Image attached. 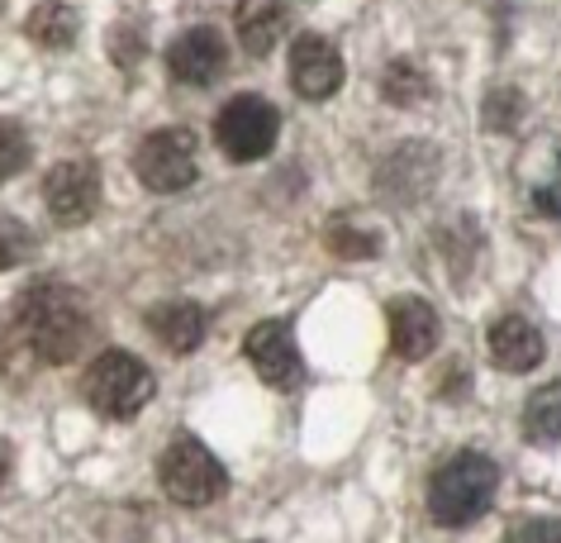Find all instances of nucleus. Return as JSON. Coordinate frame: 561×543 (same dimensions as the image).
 <instances>
[{"instance_id":"23","label":"nucleus","mask_w":561,"mask_h":543,"mask_svg":"<svg viewBox=\"0 0 561 543\" xmlns=\"http://www.w3.org/2000/svg\"><path fill=\"white\" fill-rule=\"evenodd\" d=\"M10 477V443H0V482Z\"/></svg>"},{"instance_id":"13","label":"nucleus","mask_w":561,"mask_h":543,"mask_svg":"<svg viewBox=\"0 0 561 543\" xmlns=\"http://www.w3.org/2000/svg\"><path fill=\"white\" fill-rule=\"evenodd\" d=\"M148 329L162 339V348H172L176 358H186L205 343L209 319L195 301H167V305H152L148 310Z\"/></svg>"},{"instance_id":"11","label":"nucleus","mask_w":561,"mask_h":543,"mask_svg":"<svg viewBox=\"0 0 561 543\" xmlns=\"http://www.w3.org/2000/svg\"><path fill=\"white\" fill-rule=\"evenodd\" d=\"M386 319H390V348H396V358H404V362H424L443 339L438 310L419 296H400Z\"/></svg>"},{"instance_id":"15","label":"nucleus","mask_w":561,"mask_h":543,"mask_svg":"<svg viewBox=\"0 0 561 543\" xmlns=\"http://www.w3.org/2000/svg\"><path fill=\"white\" fill-rule=\"evenodd\" d=\"M77 30H81V20H77V10L67 5V0H44V5L30 15V38L38 48H53V53L72 48Z\"/></svg>"},{"instance_id":"5","label":"nucleus","mask_w":561,"mask_h":543,"mask_svg":"<svg viewBox=\"0 0 561 543\" xmlns=\"http://www.w3.org/2000/svg\"><path fill=\"white\" fill-rule=\"evenodd\" d=\"M280 138V110L262 95H233L215 115V144L233 162H262Z\"/></svg>"},{"instance_id":"18","label":"nucleus","mask_w":561,"mask_h":543,"mask_svg":"<svg viewBox=\"0 0 561 543\" xmlns=\"http://www.w3.org/2000/svg\"><path fill=\"white\" fill-rule=\"evenodd\" d=\"M38 239L30 234V225H20V219H0V272H15L20 262L34 258Z\"/></svg>"},{"instance_id":"12","label":"nucleus","mask_w":561,"mask_h":543,"mask_svg":"<svg viewBox=\"0 0 561 543\" xmlns=\"http://www.w3.org/2000/svg\"><path fill=\"white\" fill-rule=\"evenodd\" d=\"M547 353V339L542 329L524 315H504L490 325V358L500 362L504 372H533Z\"/></svg>"},{"instance_id":"3","label":"nucleus","mask_w":561,"mask_h":543,"mask_svg":"<svg viewBox=\"0 0 561 543\" xmlns=\"http://www.w3.org/2000/svg\"><path fill=\"white\" fill-rule=\"evenodd\" d=\"M81 396H87L91 410H101L105 420H134V415L152 400V372L134 353L110 348V353H101L87 367Z\"/></svg>"},{"instance_id":"1","label":"nucleus","mask_w":561,"mask_h":543,"mask_svg":"<svg viewBox=\"0 0 561 543\" xmlns=\"http://www.w3.org/2000/svg\"><path fill=\"white\" fill-rule=\"evenodd\" d=\"M10 339L15 348H24L34 362H48V367H62L72 362L91 339V310L87 301L77 296L72 286H30L10 310Z\"/></svg>"},{"instance_id":"2","label":"nucleus","mask_w":561,"mask_h":543,"mask_svg":"<svg viewBox=\"0 0 561 543\" xmlns=\"http://www.w3.org/2000/svg\"><path fill=\"white\" fill-rule=\"evenodd\" d=\"M500 491V467L485 453H457L433 472L428 482V514L443 529L476 524L490 510V500Z\"/></svg>"},{"instance_id":"17","label":"nucleus","mask_w":561,"mask_h":543,"mask_svg":"<svg viewBox=\"0 0 561 543\" xmlns=\"http://www.w3.org/2000/svg\"><path fill=\"white\" fill-rule=\"evenodd\" d=\"M381 91H386V101H396V105H419V101H428L433 95V81L419 72L414 63H390L386 72H381Z\"/></svg>"},{"instance_id":"4","label":"nucleus","mask_w":561,"mask_h":543,"mask_svg":"<svg viewBox=\"0 0 561 543\" xmlns=\"http://www.w3.org/2000/svg\"><path fill=\"white\" fill-rule=\"evenodd\" d=\"M158 482H162V491L186 510L215 506V500L224 496V486H229L219 457L209 453L201 439H176L172 449L158 457Z\"/></svg>"},{"instance_id":"6","label":"nucleus","mask_w":561,"mask_h":543,"mask_svg":"<svg viewBox=\"0 0 561 543\" xmlns=\"http://www.w3.org/2000/svg\"><path fill=\"white\" fill-rule=\"evenodd\" d=\"M134 172L148 191H162V196L186 191L195 181V172H201V144H195L191 129H158L138 144Z\"/></svg>"},{"instance_id":"9","label":"nucleus","mask_w":561,"mask_h":543,"mask_svg":"<svg viewBox=\"0 0 561 543\" xmlns=\"http://www.w3.org/2000/svg\"><path fill=\"white\" fill-rule=\"evenodd\" d=\"M224 63H229V44H224V34L209 30V24L186 30L167 48V72H172L181 87H215Z\"/></svg>"},{"instance_id":"8","label":"nucleus","mask_w":561,"mask_h":543,"mask_svg":"<svg viewBox=\"0 0 561 543\" xmlns=\"http://www.w3.org/2000/svg\"><path fill=\"white\" fill-rule=\"evenodd\" d=\"M243 353L252 362V372H257L266 386H276V392H296V386L305 382L300 348H296V339H290V329L276 325V319H262V325L248 329Z\"/></svg>"},{"instance_id":"16","label":"nucleus","mask_w":561,"mask_h":543,"mask_svg":"<svg viewBox=\"0 0 561 543\" xmlns=\"http://www.w3.org/2000/svg\"><path fill=\"white\" fill-rule=\"evenodd\" d=\"M557 406H561L557 386H542V392L528 400V410H524V439L528 443H538V449H557Z\"/></svg>"},{"instance_id":"19","label":"nucleus","mask_w":561,"mask_h":543,"mask_svg":"<svg viewBox=\"0 0 561 543\" xmlns=\"http://www.w3.org/2000/svg\"><path fill=\"white\" fill-rule=\"evenodd\" d=\"M24 167H30V138H24L20 124L0 120V181L20 177Z\"/></svg>"},{"instance_id":"14","label":"nucleus","mask_w":561,"mask_h":543,"mask_svg":"<svg viewBox=\"0 0 561 543\" xmlns=\"http://www.w3.org/2000/svg\"><path fill=\"white\" fill-rule=\"evenodd\" d=\"M286 5L280 0H238L233 10V30H238V44L252 58H266L280 38H286Z\"/></svg>"},{"instance_id":"21","label":"nucleus","mask_w":561,"mask_h":543,"mask_svg":"<svg viewBox=\"0 0 561 543\" xmlns=\"http://www.w3.org/2000/svg\"><path fill=\"white\" fill-rule=\"evenodd\" d=\"M110 58L119 67H138V58H144V34L129 30V24H115V30H110Z\"/></svg>"},{"instance_id":"7","label":"nucleus","mask_w":561,"mask_h":543,"mask_svg":"<svg viewBox=\"0 0 561 543\" xmlns=\"http://www.w3.org/2000/svg\"><path fill=\"white\" fill-rule=\"evenodd\" d=\"M44 205L58 225H87L101 205V167L91 158H67L44 177Z\"/></svg>"},{"instance_id":"22","label":"nucleus","mask_w":561,"mask_h":543,"mask_svg":"<svg viewBox=\"0 0 561 543\" xmlns=\"http://www.w3.org/2000/svg\"><path fill=\"white\" fill-rule=\"evenodd\" d=\"M504 543H557V520H528V524H518Z\"/></svg>"},{"instance_id":"10","label":"nucleus","mask_w":561,"mask_h":543,"mask_svg":"<svg viewBox=\"0 0 561 543\" xmlns=\"http://www.w3.org/2000/svg\"><path fill=\"white\" fill-rule=\"evenodd\" d=\"M290 87H296L305 101H329V95L343 87V58L324 34H300L296 44H290Z\"/></svg>"},{"instance_id":"20","label":"nucleus","mask_w":561,"mask_h":543,"mask_svg":"<svg viewBox=\"0 0 561 543\" xmlns=\"http://www.w3.org/2000/svg\"><path fill=\"white\" fill-rule=\"evenodd\" d=\"M329 248L339 258H371L376 253V239L367 229H347V225H329Z\"/></svg>"}]
</instances>
